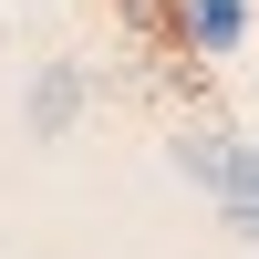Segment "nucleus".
<instances>
[{"label":"nucleus","instance_id":"obj_1","mask_svg":"<svg viewBox=\"0 0 259 259\" xmlns=\"http://www.w3.org/2000/svg\"><path fill=\"white\" fill-rule=\"evenodd\" d=\"M177 21H187V52H239V31H249V0H177Z\"/></svg>","mask_w":259,"mask_h":259},{"label":"nucleus","instance_id":"obj_2","mask_svg":"<svg viewBox=\"0 0 259 259\" xmlns=\"http://www.w3.org/2000/svg\"><path fill=\"white\" fill-rule=\"evenodd\" d=\"M124 11V31L145 41V52H187V21H177V0H114Z\"/></svg>","mask_w":259,"mask_h":259},{"label":"nucleus","instance_id":"obj_3","mask_svg":"<svg viewBox=\"0 0 259 259\" xmlns=\"http://www.w3.org/2000/svg\"><path fill=\"white\" fill-rule=\"evenodd\" d=\"M73 104H83V83H73V73H41L21 114H31V135H62V124H73Z\"/></svg>","mask_w":259,"mask_h":259},{"label":"nucleus","instance_id":"obj_4","mask_svg":"<svg viewBox=\"0 0 259 259\" xmlns=\"http://www.w3.org/2000/svg\"><path fill=\"white\" fill-rule=\"evenodd\" d=\"M228 228H239V239H259V197H228Z\"/></svg>","mask_w":259,"mask_h":259}]
</instances>
